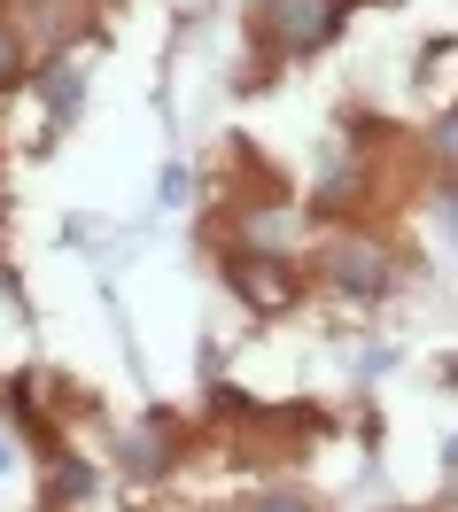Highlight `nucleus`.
<instances>
[{
    "instance_id": "1",
    "label": "nucleus",
    "mask_w": 458,
    "mask_h": 512,
    "mask_svg": "<svg viewBox=\"0 0 458 512\" xmlns=\"http://www.w3.org/2000/svg\"><path fill=\"white\" fill-rule=\"evenodd\" d=\"M334 16H342L334 0H272V32L288 39L295 55H303V47H327V39H334Z\"/></svg>"
},
{
    "instance_id": "4",
    "label": "nucleus",
    "mask_w": 458,
    "mask_h": 512,
    "mask_svg": "<svg viewBox=\"0 0 458 512\" xmlns=\"http://www.w3.org/2000/svg\"><path fill=\"white\" fill-rule=\"evenodd\" d=\"M78 86H86V63H78V55H63V63H55V78H47V117H55V125L78 109Z\"/></svg>"
},
{
    "instance_id": "5",
    "label": "nucleus",
    "mask_w": 458,
    "mask_h": 512,
    "mask_svg": "<svg viewBox=\"0 0 458 512\" xmlns=\"http://www.w3.org/2000/svg\"><path fill=\"white\" fill-rule=\"evenodd\" d=\"M156 458H164L156 435H132V443H125V466H132V474H156Z\"/></svg>"
},
{
    "instance_id": "9",
    "label": "nucleus",
    "mask_w": 458,
    "mask_h": 512,
    "mask_svg": "<svg viewBox=\"0 0 458 512\" xmlns=\"http://www.w3.org/2000/svg\"><path fill=\"white\" fill-rule=\"evenodd\" d=\"M8 458H16V450H8V443H0V466H8Z\"/></svg>"
},
{
    "instance_id": "7",
    "label": "nucleus",
    "mask_w": 458,
    "mask_h": 512,
    "mask_svg": "<svg viewBox=\"0 0 458 512\" xmlns=\"http://www.w3.org/2000/svg\"><path fill=\"white\" fill-rule=\"evenodd\" d=\"M435 156L458 163V117H451V125H435Z\"/></svg>"
},
{
    "instance_id": "6",
    "label": "nucleus",
    "mask_w": 458,
    "mask_h": 512,
    "mask_svg": "<svg viewBox=\"0 0 458 512\" xmlns=\"http://www.w3.org/2000/svg\"><path fill=\"white\" fill-rule=\"evenodd\" d=\"M86 489H94V474H86V466H63V481H55V497L70 505V497H86Z\"/></svg>"
},
{
    "instance_id": "8",
    "label": "nucleus",
    "mask_w": 458,
    "mask_h": 512,
    "mask_svg": "<svg viewBox=\"0 0 458 512\" xmlns=\"http://www.w3.org/2000/svg\"><path fill=\"white\" fill-rule=\"evenodd\" d=\"M16 78V39H0V86Z\"/></svg>"
},
{
    "instance_id": "2",
    "label": "nucleus",
    "mask_w": 458,
    "mask_h": 512,
    "mask_svg": "<svg viewBox=\"0 0 458 512\" xmlns=\"http://www.w3.org/2000/svg\"><path fill=\"white\" fill-rule=\"evenodd\" d=\"M334 280H342L350 295H381L389 288V256L365 249V241H342V249H334Z\"/></svg>"
},
{
    "instance_id": "3",
    "label": "nucleus",
    "mask_w": 458,
    "mask_h": 512,
    "mask_svg": "<svg viewBox=\"0 0 458 512\" xmlns=\"http://www.w3.org/2000/svg\"><path fill=\"white\" fill-rule=\"evenodd\" d=\"M233 280L257 295V311H280V303H288V280H280L272 264H257V256H241V264H233Z\"/></svg>"
}]
</instances>
